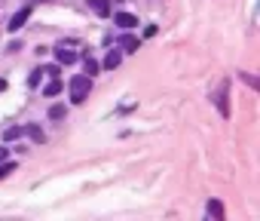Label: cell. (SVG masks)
<instances>
[{
  "mask_svg": "<svg viewBox=\"0 0 260 221\" xmlns=\"http://www.w3.org/2000/svg\"><path fill=\"white\" fill-rule=\"evenodd\" d=\"M89 92H92V77L89 74H77L71 80V101L74 104H83L89 98Z\"/></svg>",
  "mask_w": 260,
  "mask_h": 221,
  "instance_id": "1",
  "label": "cell"
},
{
  "mask_svg": "<svg viewBox=\"0 0 260 221\" xmlns=\"http://www.w3.org/2000/svg\"><path fill=\"white\" fill-rule=\"evenodd\" d=\"M31 19V7H22L19 13H13V19H10V31L16 34L19 28H25V22Z\"/></svg>",
  "mask_w": 260,
  "mask_h": 221,
  "instance_id": "2",
  "label": "cell"
},
{
  "mask_svg": "<svg viewBox=\"0 0 260 221\" xmlns=\"http://www.w3.org/2000/svg\"><path fill=\"white\" fill-rule=\"evenodd\" d=\"M113 22H116L122 31H132V28L138 25V19H135L132 13H116V16H113Z\"/></svg>",
  "mask_w": 260,
  "mask_h": 221,
  "instance_id": "3",
  "label": "cell"
},
{
  "mask_svg": "<svg viewBox=\"0 0 260 221\" xmlns=\"http://www.w3.org/2000/svg\"><path fill=\"white\" fill-rule=\"evenodd\" d=\"M138 46H141V40H138L135 34H122V37H119V49H122V52H138Z\"/></svg>",
  "mask_w": 260,
  "mask_h": 221,
  "instance_id": "4",
  "label": "cell"
},
{
  "mask_svg": "<svg viewBox=\"0 0 260 221\" xmlns=\"http://www.w3.org/2000/svg\"><path fill=\"white\" fill-rule=\"evenodd\" d=\"M55 59H58V65H74L77 62V52L61 43V46H55Z\"/></svg>",
  "mask_w": 260,
  "mask_h": 221,
  "instance_id": "5",
  "label": "cell"
},
{
  "mask_svg": "<svg viewBox=\"0 0 260 221\" xmlns=\"http://www.w3.org/2000/svg\"><path fill=\"white\" fill-rule=\"evenodd\" d=\"M86 4H89V10H92L95 16H107V13H110V4H107V0H86Z\"/></svg>",
  "mask_w": 260,
  "mask_h": 221,
  "instance_id": "6",
  "label": "cell"
},
{
  "mask_svg": "<svg viewBox=\"0 0 260 221\" xmlns=\"http://www.w3.org/2000/svg\"><path fill=\"white\" fill-rule=\"evenodd\" d=\"M119 62H122V52H119V49H110V52H107V59H104V68H107V71H113V68H119Z\"/></svg>",
  "mask_w": 260,
  "mask_h": 221,
  "instance_id": "7",
  "label": "cell"
},
{
  "mask_svg": "<svg viewBox=\"0 0 260 221\" xmlns=\"http://www.w3.org/2000/svg\"><path fill=\"white\" fill-rule=\"evenodd\" d=\"M25 135V126H10V129H4V142H19Z\"/></svg>",
  "mask_w": 260,
  "mask_h": 221,
  "instance_id": "8",
  "label": "cell"
},
{
  "mask_svg": "<svg viewBox=\"0 0 260 221\" xmlns=\"http://www.w3.org/2000/svg\"><path fill=\"white\" fill-rule=\"evenodd\" d=\"M217 107H220V114H223V117H230V104H226V86H220V92H217Z\"/></svg>",
  "mask_w": 260,
  "mask_h": 221,
  "instance_id": "9",
  "label": "cell"
},
{
  "mask_svg": "<svg viewBox=\"0 0 260 221\" xmlns=\"http://www.w3.org/2000/svg\"><path fill=\"white\" fill-rule=\"evenodd\" d=\"M25 132L31 135V142H37V145H43L46 142V135H43V129L40 126H25Z\"/></svg>",
  "mask_w": 260,
  "mask_h": 221,
  "instance_id": "10",
  "label": "cell"
},
{
  "mask_svg": "<svg viewBox=\"0 0 260 221\" xmlns=\"http://www.w3.org/2000/svg\"><path fill=\"white\" fill-rule=\"evenodd\" d=\"M64 114H68L64 104H52V107H49V120H64Z\"/></svg>",
  "mask_w": 260,
  "mask_h": 221,
  "instance_id": "11",
  "label": "cell"
},
{
  "mask_svg": "<svg viewBox=\"0 0 260 221\" xmlns=\"http://www.w3.org/2000/svg\"><path fill=\"white\" fill-rule=\"evenodd\" d=\"M83 68H86V74H89V77H92V74H98V62H95L92 56H86V59H83Z\"/></svg>",
  "mask_w": 260,
  "mask_h": 221,
  "instance_id": "12",
  "label": "cell"
},
{
  "mask_svg": "<svg viewBox=\"0 0 260 221\" xmlns=\"http://www.w3.org/2000/svg\"><path fill=\"white\" fill-rule=\"evenodd\" d=\"M58 92H61V83H58V80L52 77V80L46 83V89H43V95H58Z\"/></svg>",
  "mask_w": 260,
  "mask_h": 221,
  "instance_id": "13",
  "label": "cell"
},
{
  "mask_svg": "<svg viewBox=\"0 0 260 221\" xmlns=\"http://www.w3.org/2000/svg\"><path fill=\"white\" fill-rule=\"evenodd\" d=\"M208 215H214V218L220 221V218H223V206H220V203H208Z\"/></svg>",
  "mask_w": 260,
  "mask_h": 221,
  "instance_id": "14",
  "label": "cell"
},
{
  "mask_svg": "<svg viewBox=\"0 0 260 221\" xmlns=\"http://www.w3.org/2000/svg\"><path fill=\"white\" fill-rule=\"evenodd\" d=\"M43 74H49V77H58V65H49V68H43Z\"/></svg>",
  "mask_w": 260,
  "mask_h": 221,
  "instance_id": "15",
  "label": "cell"
},
{
  "mask_svg": "<svg viewBox=\"0 0 260 221\" xmlns=\"http://www.w3.org/2000/svg\"><path fill=\"white\" fill-rule=\"evenodd\" d=\"M4 160H7V148H4V145H0V163H4Z\"/></svg>",
  "mask_w": 260,
  "mask_h": 221,
  "instance_id": "16",
  "label": "cell"
},
{
  "mask_svg": "<svg viewBox=\"0 0 260 221\" xmlns=\"http://www.w3.org/2000/svg\"><path fill=\"white\" fill-rule=\"evenodd\" d=\"M4 89H7V80H0V92H4Z\"/></svg>",
  "mask_w": 260,
  "mask_h": 221,
  "instance_id": "17",
  "label": "cell"
}]
</instances>
